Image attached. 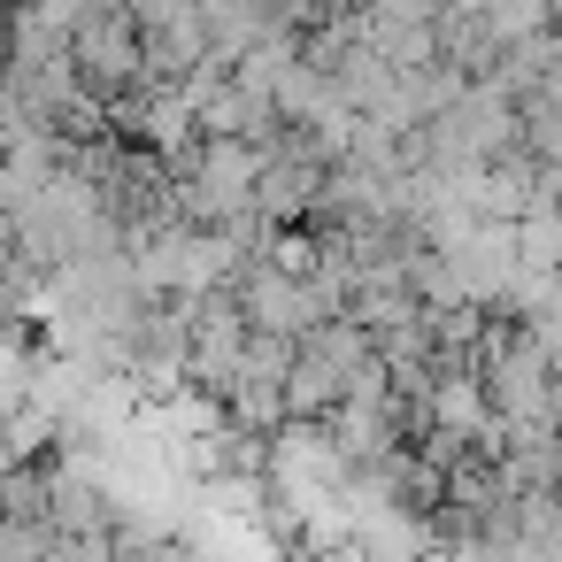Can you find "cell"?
<instances>
[{"label":"cell","mask_w":562,"mask_h":562,"mask_svg":"<svg viewBox=\"0 0 562 562\" xmlns=\"http://www.w3.org/2000/svg\"><path fill=\"white\" fill-rule=\"evenodd\" d=\"M70 70L78 86L116 109L124 93H139V32H132V9H78V32H70Z\"/></svg>","instance_id":"1"},{"label":"cell","mask_w":562,"mask_h":562,"mask_svg":"<svg viewBox=\"0 0 562 562\" xmlns=\"http://www.w3.org/2000/svg\"><path fill=\"white\" fill-rule=\"evenodd\" d=\"M424 431H439V439H454V447H470L477 439V424L493 416L485 408V385H477V370H431V393H424Z\"/></svg>","instance_id":"2"},{"label":"cell","mask_w":562,"mask_h":562,"mask_svg":"<svg viewBox=\"0 0 562 562\" xmlns=\"http://www.w3.org/2000/svg\"><path fill=\"white\" fill-rule=\"evenodd\" d=\"M278 401H285V424H324V416L339 408V378H331L316 355H301V347H293V370H285Z\"/></svg>","instance_id":"3"},{"label":"cell","mask_w":562,"mask_h":562,"mask_svg":"<svg viewBox=\"0 0 562 562\" xmlns=\"http://www.w3.org/2000/svg\"><path fill=\"white\" fill-rule=\"evenodd\" d=\"M285 370H293V339L247 331V347H239V362H232V385H285Z\"/></svg>","instance_id":"4"},{"label":"cell","mask_w":562,"mask_h":562,"mask_svg":"<svg viewBox=\"0 0 562 562\" xmlns=\"http://www.w3.org/2000/svg\"><path fill=\"white\" fill-rule=\"evenodd\" d=\"M47 562H116V554H109V531L101 539H55L47 531Z\"/></svg>","instance_id":"5"}]
</instances>
